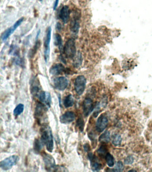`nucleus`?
Returning <instances> with one entry per match:
<instances>
[{"mask_svg":"<svg viewBox=\"0 0 152 172\" xmlns=\"http://www.w3.org/2000/svg\"><path fill=\"white\" fill-rule=\"evenodd\" d=\"M71 11L67 5L63 6L59 13V18L64 23H67L70 19Z\"/></svg>","mask_w":152,"mask_h":172,"instance_id":"obj_13","label":"nucleus"},{"mask_svg":"<svg viewBox=\"0 0 152 172\" xmlns=\"http://www.w3.org/2000/svg\"><path fill=\"white\" fill-rule=\"evenodd\" d=\"M63 50L66 57L70 59L74 58L76 53L75 43L74 39H70L67 40Z\"/></svg>","mask_w":152,"mask_h":172,"instance_id":"obj_2","label":"nucleus"},{"mask_svg":"<svg viewBox=\"0 0 152 172\" xmlns=\"http://www.w3.org/2000/svg\"><path fill=\"white\" fill-rule=\"evenodd\" d=\"M41 132L42 142L46 146L47 150L50 153H52L54 149V140L51 128L47 125L43 126Z\"/></svg>","mask_w":152,"mask_h":172,"instance_id":"obj_1","label":"nucleus"},{"mask_svg":"<svg viewBox=\"0 0 152 172\" xmlns=\"http://www.w3.org/2000/svg\"><path fill=\"white\" fill-rule=\"evenodd\" d=\"M94 104L93 100L90 98H87L83 103V113L85 116H88L93 111Z\"/></svg>","mask_w":152,"mask_h":172,"instance_id":"obj_12","label":"nucleus"},{"mask_svg":"<svg viewBox=\"0 0 152 172\" xmlns=\"http://www.w3.org/2000/svg\"><path fill=\"white\" fill-rule=\"evenodd\" d=\"M87 80L83 75H79L75 79L74 88L78 95L80 96L84 92L86 86Z\"/></svg>","mask_w":152,"mask_h":172,"instance_id":"obj_4","label":"nucleus"},{"mask_svg":"<svg viewBox=\"0 0 152 172\" xmlns=\"http://www.w3.org/2000/svg\"><path fill=\"white\" fill-rule=\"evenodd\" d=\"M47 110V107L46 105L42 104L41 103H38L35 111V115L36 118L40 119L44 115Z\"/></svg>","mask_w":152,"mask_h":172,"instance_id":"obj_16","label":"nucleus"},{"mask_svg":"<svg viewBox=\"0 0 152 172\" xmlns=\"http://www.w3.org/2000/svg\"><path fill=\"white\" fill-rule=\"evenodd\" d=\"M122 142V138L120 135H115L113 136L112 139V143L114 145L117 146L121 144Z\"/></svg>","mask_w":152,"mask_h":172,"instance_id":"obj_24","label":"nucleus"},{"mask_svg":"<svg viewBox=\"0 0 152 172\" xmlns=\"http://www.w3.org/2000/svg\"><path fill=\"white\" fill-rule=\"evenodd\" d=\"M24 110V105L22 104H19L13 110V114L15 116L20 115L22 113Z\"/></svg>","mask_w":152,"mask_h":172,"instance_id":"obj_22","label":"nucleus"},{"mask_svg":"<svg viewBox=\"0 0 152 172\" xmlns=\"http://www.w3.org/2000/svg\"><path fill=\"white\" fill-rule=\"evenodd\" d=\"M19 157L17 155H13L1 161L0 163V168L2 170H8L11 169L19 162Z\"/></svg>","mask_w":152,"mask_h":172,"instance_id":"obj_3","label":"nucleus"},{"mask_svg":"<svg viewBox=\"0 0 152 172\" xmlns=\"http://www.w3.org/2000/svg\"><path fill=\"white\" fill-rule=\"evenodd\" d=\"M74 104V97L71 94H69L68 96H67L65 99H64L63 105L66 108L72 107Z\"/></svg>","mask_w":152,"mask_h":172,"instance_id":"obj_17","label":"nucleus"},{"mask_svg":"<svg viewBox=\"0 0 152 172\" xmlns=\"http://www.w3.org/2000/svg\"><path fill=\"white\" fill-rule=\"evenodd\" d=\"M55 44L58 46L60 51H62L63 49V39L62 37L59 34H56L55 35Z\"/></svg>","mask_w":152,"mask_h":172,"instance_id":"obj_18","label":"nucleus"},{"mask_svg":"<svg viewBox=\"0 0 152 172\" xmlns=\"http://www.w3.org/2000/svg\"><path fill=\"white\" fill-rule=\"evenodd\" d=\"M76 126L81 132H83L84 130V122L82 118L78 119L76 122Z\"/></svg>","mask_w":152,"mask_h":172,"instance_id":"obj_25","label":"nucleus"},{"mask_svg":"<svg viewBox=\"0 0 152 172\" xmlns=\"http://www.w3.org/2000/svg\"><path fill=\"white\" fill-rule=\"evenodd\" d=\"M124 169V165L122 162L121 161H119L116 164L114 169L112 170L115 172H121Z\"/></svg>","mask_w":152,"mask_h":172,"instance_id":"obj_26","label":"nucleus"},{"mask_svg":"<svg viewBox=\"0 0 152 172\" xmlns=\"http://www.w3.org/2000/svg\"><path fill=\"white\" fill-rule=\"evenodd\" d=\"M133 157L131 156V155L128 156L124 160V163L126 165H131V164H132L133 163Z\"/></svg>","mask_w":152,"mask_h":172,"instance_id":"obj_28","label":"nucleus"},{"mask_svg":"<svg viewBox=\"0 0 152 172\" xmlns=\"http://www.w3.org/2000/svg\"><path fill=\"white\" fill-rule=\"evenodd\" d=\"M59 0H55V3H54L53 9L56 10L57 8L58 7V4H59Z\"/></svg>","mask_w":152,"mask_h":172,"instance_id":"obj_31","label":"nucleus"},{"mask_svg":"<svg viewBox=\"0 0 152 172\" xmlns=\"http://www.w3.org/2000/svg\"><path fill=\"white\" fill-rule=\"evenodd\" d=\"M65 68L61 63L55 64L50 69V73L53 75H58L65 72Z\"/></svg>","mask_w":152,"mask_h":172,"instance_id":"obj_15","label":"nucleus"},{"mask_svg":"<svg viewBox=\"0 0 152 172\" xmlns=\"http://www.w3.org/2000/svg\"><path fill=\"white\" fill-rule=\"evenodd\" d=\"M69 82L65 77L56 78L54 80V85L57 90L63 91L65 90L68 86Z\"/></svg>","mask_w":152,"mask_h":172,"instance_id":"obj_7","label":"nucleus"},{"mask_svg":"<svg viewBox=\"0 0 152 172\" xmlns=\"http://www.w3.org/2000/svg\"><path fill=\"white\" fill-rule=\"evenodd\" d=\"M80 13L78 11H75L70 24V30L74 34H78L80 27Z\"/></svg>","mask_w":152,"mask_h":172,"instance_id":"obj_5","label":"nucleus"},{"mask_svg":"<svg viewBox=\"0 0 152 172\" xmlns=\"http://www.w3.org/2000/svg\"><path fill=\"white\" fill-rule=\"evenodd\" d=\"M75 118V114L72 111H67L60 117V122L63 124H69L72 122Z\"/></svg>","mask_w":152,"mask_h":172,"instance_id":"obj_14","label":"nucleus"},{"mask_svg":"<svg viewBox=\"0 0 152 172\" xmlns=\"http://www.w3.org/2000/svg\"><path fill=\"white\" fill-rule=\"evenodd\" d=\"M83 148H84V150L86 152H89L91 150L90 147L88 143H86L84 144L83 146Z\"/></svg>","mask_w":152,"mask_h":172,"instance_id":"obj_30","label":"nucleus"},{"mask_svg":"<svg viewBox=\"0 0 152 172\" xmlns=\"http://www.w3.org/2000/svg\"><path fill=\"white\" fill-rule=\"evenodd\" d=\"M87 157L89 160L91 167L93 171H98L102 169V164L99 162L96 157L93 153H89Z\"/></svg>","mask_w":152,"mask_h":172,"instance_id":"obj_11","label":"nucleus"},{"mask_svg":"<svg viewBox=\"0 0 152 172\" xmlns=\"http://www.w3.org/2000/svg\"><path fill=\"white\" fill-rule=\"evenodd\" d=\"M108 124V119L105 115H101L97 120L96 124V129L98 132H103L107 128Z\"/></svg>","mask_w":152,"mask_h":172,"instance_id":"obj_9","label":"nucleus"},{"mask_svg":"<svg viewBox=\"0 0 152 172\" xmlns=\"http://www.w3.org/2000/svg\"><path fill=\"white\" fill-rule=\"evenodd\" d=\"M107 152V149L104 146H101L97 150L98 153L101 156L106 155Z\"/></svg>","mask_w":152,"mask_h":172,"instance_id":"obj_27","label":"nucleus"},{"mask_svg":"<svg viewBox=\"0 0 152 172\" xmlns=\"http://www.w3.org/2000/svg\"><path fill=\"white\" fill-rule=\"evenodd\" d=\"M52 27H49L46 30V36L44 42V59L46 62L49 60L50 53V42L52 36Z\"/></svg>","mask_w":152,"mask_h":172,"instance_id":"obj_6","label":"nucleus"},{"mask_svg":"<svg viewBox=\"0 0 152 172\" xmlns=\"http://www.w3.org/2000/svg\"><path fill=\"white\" fill-rule=\"evenodd\" d=\"M42 143L41 140L39 141L38 139H36L34 143V150L36 152H40L42 147Z\"/></svg>","mask_w":152,"mask_h":172,"instance_id":"obj_23","label":"nucleus"},{"mask_svg":"<svg viewBox=\"0 0 152 172\" xmlns=\"http://www.w3.org/2000/svg\"><path fill=\"white\" fill-rule=\"evenodd\" d=\"M56 29L57 30H59V31H60L61 29H62V26H61L60 23H57L56 25Z\"/></svg>","mask_w":152,"mask_h":172,"instance_id":"obj_32","label":"nucleus"},{"mask_svg":"<svg viewBox=\"0 0 152 172\" xmlns=\"http://www.w3.org/2000/svg\"><path fill=\"white\" fill-rule=\"evenodd\" d=\"M110 140V133L106 131L100 136L99 141L101 143H108Z\"/></svg>","mask_w":152,"mask_h":172,"instance_id":"obj_19","label":"nucleus"},{"mask_svg":"<svg viewBox=\"0 0 152 172\" xmlns=\"http://www.w3.org/2000/svg\"><path fill=\"white\" fill-rule=\"evenodd\" d=\"M24 19V18L23 17H22V18L19 19L13 24V26L5 30L4 32L2 33V35H1V39L3 41H5L6 39H7L9 37L11 36L12 34L13 33V32L16 30L17 28H18L20 25H21Z\"/></svg>","mask_w":152,"mask_h":172,"instance_id":"obj_8","label":"nucleus"},{"mask_svg":"<svg viewBox=\"0 0 152 172\" xmlns=\"http://www.w3.org/2000/svg\"><path fill=\"white\" fill-rule=\"evenodd\" d=\"M105 160L108 166L109 167H112L114 165V158L112 155L110 153H107L105 155Z\"/></svg>","mask_w":152,"mask_h":172,"instance_id":"obj_21","label":"nucleus"},{"mask_svg":"<svg viewBox=\"0 0 152 172\" xmlns=\"http://www.w3.org/2000/svg\"><path fill=\"white\" fill-rule=\"evenodd\" d=\"M82 56L81 54L79 52L75 57V60L73 62V66L75 68H78V67H80L82 64Z\"/></svg>","mask_w":152,"mask_h":172,"instance_id":"obj_20","label":"nucleus"},{"mask_svg":"<svg viewBox=\"0 0 152 172\" xmlns=\"http://www.w3.org/2000/svg\"><path fill=\"white\" fill-rule=\"evenodd\" d=\"M42 157L45 165L46 169L47 171H54L56 165L54 158L50 155L46 153L43 154Z\"/></svg>","mask_w":152,"mask_h":172,"instance_id":"obj_10","label":"nucleus"},{"mask_svg":"<svg viewBox=\"0 0 152 172\" xmlns=\"http://www.w3.org/2000/svg\"><path fill=\"white\" fill-rule=\"evenodd\" d=\"M54 171H57V172H67L68 170L64 166H61V165H56Z\"/></svg>","mask_w":152,"mask_h":172,"instance_id":"obj_29","label":"nucleus"}]
</instances>
